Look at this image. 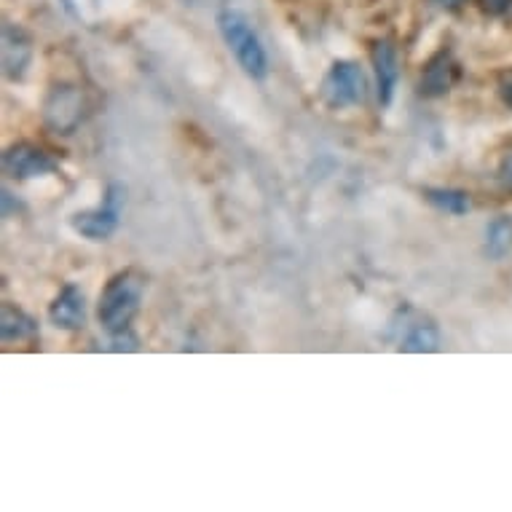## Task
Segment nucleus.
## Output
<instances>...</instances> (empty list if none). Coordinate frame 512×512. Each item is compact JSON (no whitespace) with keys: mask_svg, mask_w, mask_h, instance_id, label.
I'll list each match as a JSON object with an SVG mask.
<instances>
[{"mask_svg":"<svg viewBox=\"0 0 512 512\" xmlns=\"http://www.w3.org/2000/svg\"><path fill=\"white\" fill-rule=\"evenodd\" d=\"M143 290L145 279L132 269L121 271L105 285L100 295V306H97V317H100V325L108 330L110 336H118V333L129 330V322L140 311Z\"/></svg>","mask_w":512,"mask_h":512,"instance_id":"obj_1","label":"nucleus"},{"mask_svg":"<svg viewBox=\"0 0 512 512\" xmlns=\"http://www.w3.org/2000/svg\"><path fill=\"white\" fill-rule=\"evenodd\" d=\"M218 27L223 41L231 49V54L239 62V68L247 73L255 81H263L266 73H269V57H266V49H263L261 38L255 35V30L250 27L247 17L239 14L234 9H226L218 14Z\"/></svg>","mask_w":512,"mask_h":512,"instance_id":"obj_2","label":"nucleus"},{"mask_svg":"<svg viewBox=\"0 0 512 512\" xmlns=\"http://www.w3.org/2000/svg\"><path fill=\"white\" fill-rule=\"evenodd\" d=\"M322 97L330 108H352L360 105L368 97V78L362 73L360 65L338 59L330 68L325 84H322Z\"/></svg>","mask_w":512,"mask_h":512,"instance_id":"obj_3","label":"nucleus"},{"mask_svg":"<svg viewBox=\"0 0 512 512\" xmlns=\"http://www.w3.org/2000/svg\"><path fill=\"white\" fill-rule=\"evenodd\" d=\"M84 116V97L76 86H54L43 102V118L57 135H73V129L81 124Z\"/></svg>","mask_w":512,"mask_h":512,"instance_id":"obj_4","label":"nucleus"},{"mask_svg":"<svg viewBox=\"0 0 512 512\" xmlns=\"http://www.w3.org/2000/svg\"><path fill=\"white\" fill-rule=\"evenodd\" d=\"M121 207H124V188L118 183H113L108 188L105 204L97 207V210L78 212L76 218H73V228H76L81 236H86V239H92V242H102V239H108V236L118 228Z\"/></svg>","mask_w":512,"mask_h":512,"instance_id":"obj_5","label":"nucleus"},{"mask_svg":"<svg viewBox=\"0 0 512 512\" xmlns=\"http://www.w3.org/2000/svg\"><path fill=\"white\" fill-rule=\"evenodd\" d=\"M3 167L17 180H30V177H43L57 172V161L51 159L46 151H41L38 145L17 143L3 153Z\"/></svg>","mask_w":512,"mask_h":512,"instance_id":"obj_6","label":"nucleus"},{"mask_svg":"<svg viewBox=\"0 0 512 512\" xmlns=\"http://www.w3.org/2000/svg\"><path fill=\"white\" fill-rule=\"evenodd\" d=\"M373 68H376V84H378V102L389 105L395 100L397 81H400V57H397V46L389 38L373 43Z\"/></svg>","mask_w":512,"mask_h":512,"instance_id":"obj_7","label":"nucleus"},{"mask_svg":"<svg viewBox=\"0 0 512 512\" xmlns=\"http://www.w3.org/2000/svg\"><path fill=\"white\" fill-rule=\"evenodd\" d=\"M51 322L62 330H78L84 328L86 322V298L81 293V287L65 285L59 290L49 309Z\"/></svg>","mask_w":512,"mask_h":512,"instance_id":"obj_8","label":"nucleus"},{"mask_svg":"<svg viewBox=\"0 0 512 512\" xmlns=\"http://www.w3.org/2000/svg\"><path fill=\"white\" fill-rule=\"evenodd\" d=\"M456 81V65L448 51H440L421 76V94L424 97H443L451 92V86Z\"/></svg>","mask_w":512,"mask_h":512,"instance_id":"obj_9","label":"nucleus"},{"mask_svg":"<svg viewBox=\"0 0 512 512\" xmlns=\"http://www.w3.org/2000/svg\"><path fill=\"white\" fill-rule=\"evenodd\" d=\"M27 62H30V41H27L22 30H14L11 25H6V30H3V65H6V73L11 78H19Z\"/></svg>","mask_w":512,"mask_h":512,"instance_id":"obj_10","label":"nucleus"},{"mask_svg":"<svg viewBox=\"0 0 512 512\" xmlns=\"http://www.w3.org/2000/svg\"><path fill=\"white\" fill-rule=\"evenodd\" d=\"M440 349V330L432 322H413L411 328L405 330V336L400 338V352L411 354H429Z\"/></svg>","mask_w":512,"mask_h":512,"instance_id":"obj_11","label":"nucleus"},{"mask_svg":"<svg viewBox=\"0 0 512 512\" xmlns=\"http://www.w3.org/2000/svg\"><path fill=\"white\" fill-rule=\"evenodd\" d=\"M0 333H3L6 344H11V341H27V338H33L38 333V325H35L33 317H27L25 311L6 303L3 314H0Z\"/></svg>","mask_w":512,"mask_h":512,"instance_id":"obj_12","label":"nucleus"},{"mask_svg":"<svg viewBox=\"0 0 512 512\" xmlns=\"http://www.w3.org/2000/svg\"><path fill=\"white\" fill-rule=\"evenodd\" d=\"M424 196L429 204H435L437 210L448 212V215H467L472 207L470 194L459 191V188H427Z\"/></svg>","mask_w":512,"mask_h":512,"instance_id":"obj_13","label":"nucleus"},{"mask_svg":"<svg viewBox=\"0 0 512 512\" xmlns=\"http://www.w3.org/2000/svg\"><path fill=\"white\" fill-rule=\"evenodd\" d=\"M512 250V218L510 215H499L488 223L486 228V252L491 258H504Z\"/></svg>","mask_w":512,"mask_h":512,"instance_id":"obj_14","label":"nucleus"},{"mask_svg":"<svg viewBox=\"0 0 512 512\" xmlns=\"http://www.w3.org/2000/svg\"><path fill=\"white\" fill-rule=\"evenodd\" d=\"M480 6H483V11H488V14L502 17V14L512 11V0H480Z\"/></svg>","mask_w":512,"mask_h":512,"instance_id":"obj_15","label":"nucleus"},{"mask_svg":"<svg viewBox=\"0 0 512 512\" xmlns=\"http://www.w3.org/2000/svg\"><path fill=\"white\" fill-rule=\"evenodd\" d=\"M499 177H502L504 188L512 194V153L502 161V169H499Z\"/></svg>","mask_w":512,"mask_h":512,"instance_id":"obj_16","label":"nucleus"},{"mask_svg":"<svg viewBox=\"0 0 512 512\" xmlns=\"http://www.w3.org/2000/svg\"><path fill=\"white\" fill-rule=\"evenodd\" d=\"M499 94H502V100L512 108V73L510 76L502 78V84H499Z\"/></svg>","mask_w":512,"mask_h":512,"instance_id":"obj_17","label":"nucleus"},{"mask_svg":"<svg viewBox=\"0 0 512 512\" xmlns=\"http://www.w3.org/2000/svg\"><path fill=\"white\" fill-rule=\"evenodd\" d=\"M435 6H440V9H459L464 0H432Z\"/></svg>","mask_w":512,"mask_h":512,"instance_id":"obj_18","label":"nucleus"}]
</instances>
